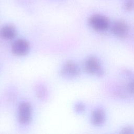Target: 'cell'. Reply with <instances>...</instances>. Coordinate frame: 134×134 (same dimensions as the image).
Segmentation results:
<instances>
[{
    "label": "cell",
    "instance_id": "cell-10",
    "mask_svg": "<svg viewBox=\"0 0 134 134\" xmlns=\"http://www.w3.org/2000/svg\"><path fill=\"white\" fill-rule=\"evenodd\" d=\"M120 133L125 134H134V127L131 126L124 127L121 129Z\"/></svg>",
    "mask_w": 134,
    "mask_h": 134
},
{
    "label": "cell",
    "instance_id": "cell-8",
    "mask_svg": "<svg viewBox=\"0 0 134 134\" xmlns=\"http://www.w3.org/2000/svg\"><path fill=\"white\" fill-rule=\"evenodd\" d=\"M16 35V30L12 25H5L0 29V36L5 39H12L15 37Z\"/></svg>",
    "mask_w": 134,
    "mask_h": 134
},
{
    "label": "cell",
    "instance_id": "cell-6",
    "mask_svg": "<svg viewBox=\"0 0 134 134\" xmlns=\"http://www.w3.org/2000/svg\"><path fill=\"white\" fill-rule=\"evenodd\" d=\"M29 49V44L27 41L23 39L16 40L12 45L13 52L19 56L26 54Z\"/></svg>",
    "mask_w": 134,
    "mask_h": 134
},
{
    "label": "cell",
    "instance_id": "cell-9",
    "mask_svg": "<svg viewBox=\"0 0 134 134\" xmlns=\"http://www.w3.org/2000/svg\"><path fill=\"white\" fill-rule=\"evenodd\" d=\"M124 8L126 11L131 12L134 10V0H126L124 4Z\"/></svg>",
    "mask_w": 134,
    "mask_h": 134
},
{
    "label": "cell",
    "instance_id": "cell-11",
    "mask_svg": "<svg viewBox=\"0 0 134 134\" xmlns=\"http://www.w3.org/2000/svg\"><path fill=\"white\" fill-rule=\"evenodd\" d=\"M74 108L77 113H81L85 110V106L83 103L81 102H79L75 104Z\"/></svg>",
    "mask_w": 134,
    "mask_h": 134
},
{
    "label": "cell",
    "instance_id": "cell-4",
    "mask_svg": "<svg viewBox=\"0 0 134 134\" xmlns=\"http://www.w3.org/2000/svg\"><path fill=\"white\" fill-rule=\"evenodd\" d=\"M80 69L79 65L72 61L66 62L61 70V74L66 77H74L79 75Z\"/></svg>",
    "mask_w": 134,
    "mask_h": 134
},
{
    "label": "cell",
    "instance_id": "cell-3",
    "mask_svg": "<svg viewBox=\"0 0 134 134\" xmlns=\"http://www.w3.org/2000/svg\"><path fill=\"white\" fill-rule=\"evenodd\" d=\"M31 118V107L30 105L26 102L21 103L18 107V121L20 124H28Z\"/></svg>",
    "mask_w": 134,
    "mask_h": 134
},
{
    "label": "cell",
    "instance_id": "cell-7",
    "mask_svg": "<svg viewBox=\"0 0 134 134\" xmlns=\"http://www.w3.org/2000/svg\"><path fill=\"white\" fill-rule=\"evenodd\" d=\"M106 120V114L104 110L98 108L95 109L92 113L91 121L93 125L100 126L103 125Z\"/></svg>",
    "mask_w": 134,
    "mask_h": 134
},
{
    "label": "cell",
    "instance_id": "cell-2",
    "mask_svg": "<svg viewBox=\"0 0 134 134\" xmlns=\"http://www.w3.org/2000/svg\"><path fill=\"white\" fill-rule=\"evenodd\" d=\"M84 69L90 74L101 77L104 75L105 71L98 59L94 56L88 57L84 62Z\"/></svg>",
    "mask_w": 134,
    "mask_h": 134
},
{
    "label": "cell",
    "instance_id": "cell-5",
    "mask_svg": "<svg viewBox=\"0 0 134 134\" xmlns=\"http://www.w3.org/2000/svg\"><path fill=\"white\" fill-rule=\"evenodd\" d=\"M129 28L124 21L119 20L115 21L111 26V30L113 34L119 38H124L129 32Z\"/></svg>",
    "mask_w": 134,
    "mask_h": 134
},
{
    "label": "cell",
    "instance_id": "cell-12",
    "mask_svg": "<svg viewBox=\"0 0 134 134\" xmlns=\"http://www.w3.org/2000/svg\"><path fill=\"white\" fill-rule=\"evenodd\" d=\"M128 89L131 94L134 95V80L131 81L128 85Z\"/></svg>",
    "mask_w": 134,
    "mask_h": 134
},
{
    "label": "cell",
    "instance_id": "cell-1",
    "mask_svg": "<svg viewBox=\"0 0 134 134\" xmlns=\"http://www.w3.org/2000/svg\"><path fill=\"white\" fill-rule=\"evenodd\" d=\"M90 26L98 32H104L108 30L110 26L109 18L103 15L94 14L92 15L88 20Z\"/></svg>",
    "mask_w": 134,
    "mask_h": 134
}]
</instances>
